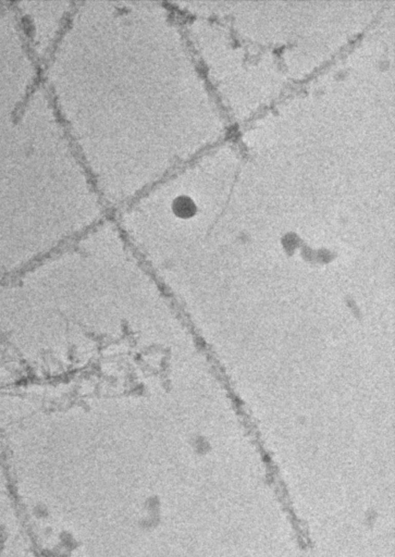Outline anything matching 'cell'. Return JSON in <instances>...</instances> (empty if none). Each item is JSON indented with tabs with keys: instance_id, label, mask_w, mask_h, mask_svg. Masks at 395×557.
I'll return each instance as SVG.
<instances>
[{
	"instance_id": "2",
	"label": "cell",
	"mask_w": 395,
	"mask_h": 557,
	"mask_svg": "<svg viewBox=\"0 0 395 557\" xmlns=\"http://www.w3.org/2000/svg\"><path fill=\"white\" fill-rule=\"evenodd\" d=\"M81 543L78 542L77 539L74 537V534L70 531H62L59 534V546L66 550L67 552L75 551L80 547Z\"/></svg>"
},
{
	"instance_id": "3",
	"label": "cell",
	"mask_w": 395,
	"mask_h": 557,
	"mask_svg": "<svg viewBox=\"0 0 395 557\" xmlns=\"http://www.w3.org/2000/svg\"><path fill=\"white\" fill-rule=\"evenodd\" d=\"M50 515V510L46 505H37L35 507V516L38 518H47Z\"/></svg>"
},
{
	"instance_id": "1",
	"label": "cell",
	"mask_w": 395,
	"mask_h": 557,
	"mask_svg": "<svg viewBox=\"0 0 395 557\" xmlns=\"http://www.w3.org/2000/svg\"><path fill=\"white\" fill-rule=\"evenodd\" d=\"M172 209L174 214L180 218H191L196 214L197 207L191 197L181 195L173 200Z\"/></svg>"
}]
</instances>
